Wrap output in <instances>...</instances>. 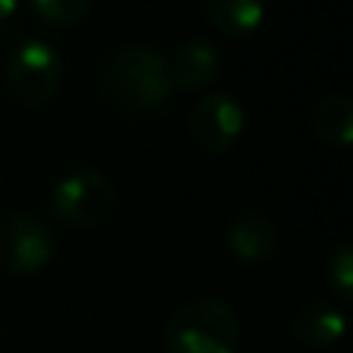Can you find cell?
Listing matches in <instances>:
<instances>
[{
  "mask_svg": "<svg viewBox=\"0 0 353 353\" xmlns=\"http://www.w3.org/2000/svg\"><path fill=\"white\" fill-rule=\"evenodd\" d=\"M174 91L171 69L163 52L135 44L113 55L105 69V94L116 108L146 113L160 108Z\"/></svg>",
  "mask_w": 353,
  "mask_h": 353,
  "instance_id": "1",
  "label": "cell"
},
{
  "mask_svg": "<svg viewBox=\"0 0 353 353\" xmlns=\"http://www.w3.org/2000/svg\"><path fill=\"white\" fill-rule=\"evenodd\" d=\"M168 353H234L240 342V320L218 298L188 301L165 325Z\"/></svg>",
  "mask_w": 353,
  "mask_h": 353,
  "instance_id": "2",
  "label": "cell"
},
{
  "mask_svg": "<svg viewBox=\"0 0 353 353\" xmlns=\"http://www.w3.org/2000/svg\"><path fill=\"white\" fill-rule=\"evenodd\" d=\"M63 77V58L61 52L44 41L30 39L14 47L6 63V85L14 99L25 105H44L52 99Z\"/></svg>",
  "mask_w": 353,
  "mask_h": 353,
  "instance_id": "3",
  "label": "cell"
},
{
  "mask_svg": "<svg viewBox=\"0 0 353 353\" xmlns=\"http://www.w3.org/2000/svg\"><path fill=\"white\" fill-rule=\"evenodd\" d=\"M50 210L72 226H99L113 212V185L97 171H72L50 196Z\"/></svg>",
  "mask_w": 353,
  "mask_h": 353,
  "instance_id": "4",
  "label": "cell"
},
{
  "mask_svg": "<svg viewBox=\"0 0 353 353\" xmlns=\"http://www.w3.org/2000/svg\"><path fill=\"white\" fill-rule=\"evenodd\" d=\"M52 256V234L36 215L14 212L0 221V268L17 276L41 270Z\"/></svg>",
  "mask_w": 353,
  "mask_h": 353,
  "instance_id": "5",
  "label": "cell"
},
{
  "mask_svg": "<svg viewBox=\"0 0 353 353\" xmlns=\"http://www.w3.org/2000/svg\"><path fill=\"white\" fill-rule=\"evenodd\" d=\"M188 130L199 149L223 154L240 141L245 130V113L229 94H210L193 105Z\"/></svg>",
  "mask_w": 353,
  "mask_h": 353,
  "instance_id": "6",
  "label": "cell"
},
{
  "mask_svg": "<svg viewBox=\"0 0 353 353\" xmlns=\"http://www.w3.org/2000/svg\"><path fill=\"white\" fill-rule=\"evenodd\" d=\"M168 69H171L174 88L196 91V88H204L207 83H212V77L221 69V55L210 41L190 39L174 52Z\"/></svg>",
  "mask_w": 353,
  "mask_h": 353,
  "instance_id": "7",
  "label": "cell"
},
{
  "mask_svg": "<svg viewBox=\"0 0 353 353\" xmlns=\"http://www.w3.org/2000/svg\"><path fill=\"white\" fill-rule=\"evenodd\" d=\"M292 334L309 347H328L345 334V314L325 301H312L292 317Z\"/></svg>",
  "mask_w": 353,
  "mask_h": 353,
  "instance_id": "8",
  "label": "cell"
},
{
  "mask_svg": "<svg viewBox=\"0 0 353 353\" xmlns=\"http://www.w3.org/2000/svg\"><path fill=\"white\" fill-rule=\"evenodd\" d=\"M229 248L243 262L268 259L276 248V226L262 215H240L226 229Z\"/></svg>",
  "mask_w": 353,
  "mask_h": 353,
  "instance_id": "9",
  "label": "cell"
},
{
  "mask_svg": "<svg viewBox=\"0 0 353 353\" xmlns=\"http://www.w3.org/2000/svg\"><path fill=\"white\" fill-rule=\"evenodd\" d=\"M210 22L226 36H251L265 19L262 0H201Z\"/></svg>",
  "mask_w": 353,
  "mask_h": 353,
  "instance_id": "10",
  "label": "cell"
},
{
  "mask_svg": "<svg viewBox=\"0 0 353 353\" xmlns=\"http://www.w3.org/2000/svg\"><path fill=\"white\" fill-rule=\"evenodd\" d=\"M312 127L323 141H328L334 146H350L353 102L345 94H325L312 110Z\"/></svg>",
  "mask_w": 353,
  "mask_h": 353,
  "instance_id": "11",
  "label": "cell"
},
{
  "mask_svg": "<svg viewBox=\"0 0 353 353\" xmlns=\"http://www.w3.org/2000/svg\"><path fill=\"white\" fill-rule=\"evenodd\" d=\"M88 3L91 0H28L33 17L44 25H52V28H63V25L77 22L88 11Z\"/></svg>",
  "mask_w": 353,
  "mask_h": 353,
  "instance_id": "12",
  "label": "cell"
},
{
  "mask_svg": "<svg viewBox=\"0 0 353 353\" xmlns=\"http://www.w3.org/2000/svg\"><path fill=\"white\" fill-rule=\"evenodd\" d=\"M328 281H331L334 292L342 301H350V295H353V248L350 245H342L331 256V262H328Z\"/></svg>",
  "mask_w": 353,
  "mask_h": 353,
  "instance_id": "13",
  "label": "cell"
},
{
  "mask_svg": "<svg viewBox=\"0 0 353 353\" xmlns=\"http://www.w3.org/2000/svg\"><path fill=\"white\" fill-rule=\"evenodd\" d=\"M19 3H22V0H0V30H3V28L8 25V19L17 14Z\"/></svg>",
  "mask_w": 353,
  "mask_h": 353,
  "instance_id": "14",
  "label": "cell"
},
{
  "mask_svg": "<svg viewBox=\"0 0 353 353\" xmlns=\"http://www.w3.org/2000/svg\"><path fill=\"white\" fill-rule=\"evenodd\" d=\"M234 353H237V350H234Z\"/></svg>",
  "mask_w": 353,
  "mask_h": 353,
  "instance_id": "15",
  "label": "cell"
}]
</instances>
